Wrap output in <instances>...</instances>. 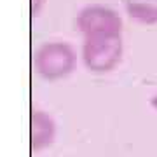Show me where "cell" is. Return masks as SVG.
Segmentation results:
<instances>
[{
  "mask_svg": "<svg viewBox=\"0 0 157 157\" xmlns=\"http://www.w3.org/2000/svg\"><path fill=\"white\" fill-rule=\"evenodd\" d=\"M122 6L133 21L145 26L157 25V0H122Z\"/></svg>",
  "mask_w": 157,
  "mask_h": 157,
  "instance_id": "5",
  "label": "cell"
},
{
  "mask_svg": "<svg viewBox=\"0 0 157 157\" xmlns=\"http://www.w3.org/2000/svg\"><path fill=\"white\" fill-rule=\"evenodd\" d=\"M33 65L42 78L59 80L68 77L75 70L77 52L68 42H61V40L45 42L35 52Z\"/></svg>",
  "mask_w": 157,
  "mask_h": 157,
  "instance_id": "1",
  "label": "cell"
},
{
  "mask_svg": "<svg viewBox=\"0 0 157 157\" xmlns=\"http://www.w3.org/2000/svg\"><path fill=\"white\" fill-rule=\"evenodd\" d=\"M45 0H32V14L33 16H39V12L42 11Z\"/></svg>",
  "mask_w": 157,
  "mask_h": 157,
  "instance_id": "6",
  "label": "cell"
},
{
  "mask_svg": "<svg viewBox=\"0 0 157 157\" xmlns=\"http://www.w3.org/2000/svg\"><path fill=\"white\" fill-rule=\"evenodd\" d=\"M75 26L84 39L122 35V17L112 7L103 4H89L78 11Z\"/></svg>",
  "mask_w": 157,
  "mask_h": 157,
  "instance_id": "3",
  "label": "cell"
},
{
  "mask_svg": "<svg viewBox=\"0 0 157 157\" xmlns=\"http://www.w3.org/2000/svg\"><path fill=\"white\" fill-rule=\"evenodd\" d=\"M56 138V122L44 110H33L30 117V143L32 150L39 152L52 145Z\"/></svg>",
  "mask_w": 157,
  "mask_h": 157,
  "instance_id": "4",
  "label": "cell"
},
{
  "mask_svg": "<svg viewBox=\"0 0 157 157\" xmlns=\"http://www.w3.org/2000/svg\"><path fill=\"white\" fill-rule=\"evenodd\" d=\"M124 54L122 35L84 39L80 56L86 68L93 73H108L117 67Z\"/></svg>",
  "mask_w": 157,
  "mask_h": 157,
  "instance_id": "2",
  "label": "cell"
}]
</instances>
